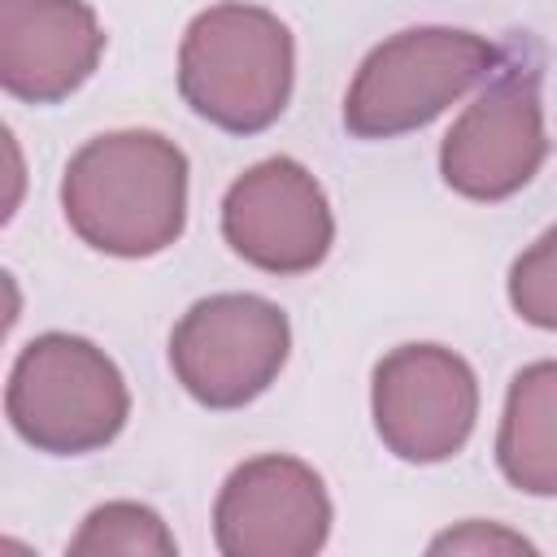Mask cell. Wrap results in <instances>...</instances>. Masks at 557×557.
<instances>
[{
	"mask_svg": "<svg viewBox=\"0 0 557 557\" xmlns=\"http://www.w3.org/2000/svg\"><path fill=\"white\" fill-rule=\"evenodd\" d=\"M70 231L109 257H157L187 226V157L157 131L87 139L61 178Z\"/></svg>",
	"mask_w": 557,
	"mask_h": 557,
	"instance_id": "obj_1",
	"label": "cell"
},
{
	"mask_svg": "<svg viewBox=\"0 0 557 557\" xmlns=\"http://www.w3.org/2000/svg\"><path fill=\"white\" fill-rule=\"evenodd\" d=\"M296 44L261 4H213L191 17L178 44V91L209 126L257 135L292 100Z\"/></svg>",
	"mask_w": 557,
	"mask_h": 557,
	"instance_id": "obj_2",
	"label": "cell"
},
{
	"mask_svg": "<svg viewBox=\"0 0 557 557\" xmlns=\"http://www.w3.org/2000/svg\"><path fill=\"white\" fill-rule=\"evenodd\" d=\"M13 431L52 457H83L117 440L131 418V392L104 348L83 335H35L4 387Z\"/></svg>",
	"mask_w": 557,
	"mask_h": 557,
	"instance_id": "obj_3",
	"label": "cell"
},
{
	"mask_svg": "<svg viewBox=\"0 0 557 557\" xmlns=\"http://www.w3.org/2000/svg\"><path fill=\"white\" fill-rule=\"evenodd\" d=\"M505 65L500 48L474 30L413 26L357 65L344 96V126L357 139H396L435 122L453 100Z\"/></svg>",
	"mask_w": 557,
	"mask_h": 557,
	"instance_id": "obj_4",
	"label": "cell"
},
{
	"mask_svg": "<svg viewBox=\"0 0 557 557\" xmlns=\"http://www.w3.org/2000/svg\"><path fill=\"white\" fill-rule=\"evenodd\" d=\"M287 313L252 292H218L196 300L170 335V370L205 409L252 405L287 366Z\"/></svg>",
	"mask_w": 557,
	"mask_h": 557,
	"instance_id": "obj_5",
	"label": "cell"
},
{
	"mask_svg": "<svg viewBox=\"0 0 557 557\" xmlns=\"http://www.w3.org/2000/svg\"><path fill=\"white\" fill-rule=\"evenodd\" d=\"M370 409L387 453L435 466L466 448L479 418V379L444 344H400L374 366Z\"/></svg>",
	"mask_w": 557,
	"mask_h": 557,
	"instance_id": "obj_6",
	"label": "cell"
},
{
	"mask_svg": "<svg viewBox=\"0 0 557 557\" xmlns=\"http://www.w3.org/2000/svg\"><path fill=\"white\" fill-rule=\"evenodd\" d=\"M548 157L540 74L527 65H500L492 83L461 109L440 144V174L466 200H509L522 191Z\"/></svg>",
	"mask_w": 557,
	"mask_h": 557,
	"instance_id": "obj_7",
	"label": "cell"
},
{
	"mask_svg": "<svg viewBox=\"0 0 557 557\" xmlns=\"http://www.w3.org/2000/svg\"><path fill=\"white\" fill-rule=\"evenodd\" d=\"M222 239L265 274H309L335 244L322 183L296 157H265L222 196Z\"/></svg>",
	"mask_w": 557,
	"mask_h": 557,
	"instance_id": "obj_8",
	"label": "cell"
},
{
	"mask_svg": "<svg viewBox=\"0 0 557 557\" xmlns=\"http://www.w3.org/2000/svg\"><path fill=\"white\" fill-rule=\"evenodd\" d=\"M331 535V496L313 466L261 453L235 466L213 505V544L226 557H313Z\"/></svg>",
	"mask_w": 557,
	"mask_h": 557,
	"instance_id": "obj_9",
	"label": "cell"
},
{
	"mask_svg": "<svg viewBox=\"0 0 557 557\" xmlns=\"http://www.w3.org/2000/svg\"><path fill=\"white\" fill-rule=\"evenodd\" d=\"M104 52L87 0H0V87L26 104H57L78 91Z\"/></svg>",
	"mask_w": 557,
	"mask_h": 557,
	"instance_id": "obj_10",
	"label": "cell"
},
{
	"mask_svg": "<svg viewBox=\"0 0 557 557\" xmlns=\"http://www.w3.org/2000/svg\"><path fill=\"white\" fill-rule=\"evenodd\" d=\"M496 466L527 496H557V361H531L513 374Z\"/></svg>",
	"mask_w": 557,
	"mask_h": 557,
	"instance_id": "obj_11",
	"label": "cell"
},
{
	"mask_svg": "<svg viewBox=\"0 0 557 557\" xmlns=\"http://www.w3.org/2000/svg\"><path fill=\"white\" fill-rule=\"evenodd\" d=\"M74 557H91V553H157V557H174L178 544L170 535V527L161 522L157 509L139 505V500H109L96 505L78 535L70 540Z\"/></svg>",
	"mask_w": 557,
	"mask_h": 557,
	"instance_id": "obj_12",
	"label": "cell"
},
{
	"mask_svg": "<svg viewBox=\"0 0 557 557\" xmlns=\"http://www.w3.org/2000/svg\"><path fill=\"white\" fill-rule=\"evenodd\" d=\"M509 305L522 322L557 331V226H548L509 265Z\"/></svg>",
	"mask_w": 557,
	"mask_h": 557,
	"instance_id": "obj_13",
	"label": "cell"
},
{
	"mask_svg": "<svg viewBox=\"0 0 557 557\" xmlns=\"http://www.w3.org/2000/svg\"><path fill=\"white\" fill-rule=\"evenodd\" d=\"M483 553V548H531L522 535L513 531H500V527H483V522H466L461 531H444L431 540V553Z\"/></svg>",
	"mask_w": 557,
	"mask_h": 557,
	"instance_id": "obj_14",
	"label": "cell"
}]
</instances>
